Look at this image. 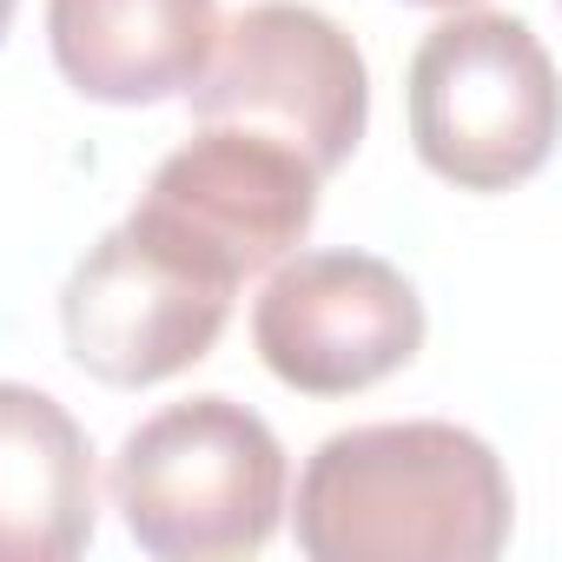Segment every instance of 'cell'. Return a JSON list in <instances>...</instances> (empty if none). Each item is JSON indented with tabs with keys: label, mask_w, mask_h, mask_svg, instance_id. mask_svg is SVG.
<instances>
[{
	"label": "cell",
	"mask_w": 562,
	"mask_h": 562,
	"mask_svg": "<svg viewBox=\"0 0 562 562\" xmlns=\"http://www.w3.org/2000/svg\"><path fill=\"white\" fill-rule=\"evenodd\" d=\"M265 371L299 397H351L424 351V299L378 251H292L251 305Z\"/></svg>",
	"instance_id": "6"
},
{
	"label": "cell",
	"mask_w": 562,
	"mask_h": 562,
	"mask_svg": "<svg viewBox=\"0 0 562 562\" xmlns=\"http://www.w3.org/2000/svg\"><path fill=\"white\" fill-rule=\"evenodd\" d=\"M411 146L457 192H509L555 146V67L516 14H450L404 74Z\"/></svg>",
	"instance_id": "3"
},
{
	"label": "cell",
	"mask_w": 562,
	"mask_h": 562,
	"mask_svg": "<svg viewBox=\"0 0 562 562\" xmlns=\"http://www.w3.org/2000/svg\"><path fill=\"white\" fill-rule=\"evenodd\" d=\"M218 41V0H47V47L74 93L159 106L186 93Z\"/></svg>",
	"instance_id": "8"
},
{
	"label": "cell",
	"mask_w": 562,
	"mask_h": 562,
	"mask_svg": "<svg viewBox=\"0 0 562 562\" xmlns=\"http://www.w3.org/2000/svg\"><path fill=\"white\" fill-rule=\"evenodd\" d=\"M509 522L516 490L503 457L443 417L325 437L292 509L312 562H490Z\"/></svg>",
	"instance_id": "1"
},
{
	"label": "cell",
	"mask_w": 562,
	"mask_h": 562,
	"mask_svg": "<svg viewBox=\"0 0 562 562\" xmlns=\"http://www.w3.org/2000/svg\"><path fill=\"white\" fill-rule=\"evenodd\" d=\"M113 509L159 562L258 555L285 522V443L238 397H186L126 430L113 457Z\"/></svg>",
	"instance_id": "2"
},
{
	"label": "cell",
	"mask_w": 562,
	"mask_h": 562,
	"mask_svg": "<svg viewBox=\"0 0 562 562\" xmlns=\"http://www.w3.org/2000/svg\"><path fill=\"white\" fill-rule=\"evenodd\" d=\"M411 8H463V0H411Z\"/></svg>",
	"instance_id": "11"
},
{
	"label": "cell",
	"mask_w": 562,
	"mask_h": 562,
	"mask_svg": "<svg viewBox=\"0 0 562 562\" xmlns=\"http://www.w3.org/2000/svg\"><path fill=\"white\" fill-rule=\"evenodd\" d=\"M100 483L74 411L0 378V562H74L93 542Z\"/></svg>",
	"instance_id": "9"
},
{
	"label": "cell",
	"mask_w": 562,
	"mask_h": 562,
	"mask_svg": "<svg viewBox=\"0 0 562 562\" xmlns=\"http://www.w3.org/2000/svg\"><path fill=\"white\" fill-rule=\"evenodd\" d=\"M318 186L325 179L292 146L245 126H199L153 166L126 218L179 245L205 271L245 285L251 271H271L305 245L318 218Z\"/></svg>",
	"instance_id": "7"
},
{
	"label": "cell",
	"mask_w": 562,
	"mask_h": 562,
	"mask_svg": "<svg viewBox=\"0 0 562 562\" xmlns=\"http://www.w3.org/2000/svg\"><path fill=\"white\" fill-rule=\"evenodd\" d=\"M186 93L199 126L265 133L318 179H331L371 126V74L358 41L305 0H258L225 21Z\"/></svg>",
	"instance_id": "4"
},
{
	"label": "cell",
	"mask_w": 562,
	"mask_h": 562,
	"mask_svg": "<svg viewBox=\"0 0 562 562\" xmlns=\"http://www.w3.org/2000/svg\"><path fill=\"white\" fill-rule=\"evenodd\" d=\"M232 299H238L232 278L205 271L199 258L126 218L67 271L60 292L67 358L113 391L166 384L218 345Z\"/></svg>",
	"instance_id": "5"
},
{
	"label": "cell",
	"mask_w": 562,
	"mask_h": 562,
	"mask_svg": "<svg viewBox=\"0 0 562 562\" xmlns=\"http://www.w3.org/2000/svg\"><path fill=\"white\" fill-rule=\"evenodd\" d=\"M14 8H21V0H0V41H8V21H14Z\"/></svg>",
	"instance_id": "10"
}]
</instances>
